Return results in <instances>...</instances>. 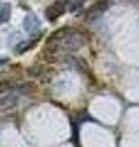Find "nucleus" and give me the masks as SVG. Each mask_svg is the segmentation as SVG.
Listing matches in <instances>:
<instances>
[{"label": "nucleus", "mask_w": 139, "mask_h": 147, "mask_svg": "<svg viewBox=\"0 0 139 147\" xmlns=\"http://www.w3.org/2000/svg\"><path fill=\"white\" fill-rule=\"evenodd\" d=\"M86 43L87 36L83 31L73 27H62L49 36L45 50L54 57H62L80 50Z\"/></svg>", "instance_id": "nucleus-1"}, {"label": "nucleus", "mask_w": 139, "mask_h": 147, "mask_svg": "<svg viewBox=\"0 0 139 147\" xmlns=\"http://www.w3.org/2000/svg\"><path fill=\"white\" fill-rule=\"evenodd\" d=\"M71 4L72 0H55V1H53L50 5H48V7L44 11L46 20L49 22H55L66 12L67 7L71 6Z\"/></svg>", "instance_id": "nucleus-2"}, {"label": "nucleus", "mask_w": 139, "mask_h": 147, "mask_svg": "<svg viewBox=\"0 0 139 147\" xmlns=\"http://www.w3.org/2000/svg\"><path fill=\"white\" fill-rule=\"evenodd\" d=\"M109 6H110V0H98V1L89 9V11L87 13V20L88 21H95L96 18H99L106 10H108Z\"/></svg>", "instance_id": "nucleus-3"}, {"label": "nucleus", "mask_w": 139, "mask_h": 147, "mask_svg": "<svg viewBox=\"0 0 139 147\" xmlns=\"http://www.w3.org/2000/svg\"><path fill=\"white\" fill-rule=\"evenodd\" d=\"M23 28H25V31L27 32V33H29V34L35 33V32L40 28L39 17L33 15V13L27 15L25 17V20H23Z\"/></svg>", "instance_id": "nucleus-4"}, {"label": "nucleus", "mask_w": 139, "mask_h": 147, "mask_svg": "<svg viewBox=\"0 0 139 147\" xmlns=\"http://www.w3.org/2000/svg\"><path fill=\"white\" fill-rule=\"evenodd\" d=\"M41 38V34H38V37L37 38H33V39H29V40H22V42H20L17 45H16V53L18 54H23L26 52H28V50H31L32 48L34 47V45L39 42V39Z\"/></svg>", "instance_id": "nucleus-5"}, {"label": "nucleus", "mask_w": 139, "mask_h": 147, "mask_svg": "<svg viewBox=\"0 0 139 147\" xmlns=\"http://www.w3.org/2000/svg\"><path fill=\"white\" fill-rule=\"evenodd\" d=\"M11 17V4L6 1H0V25L9 22Z\"/></svg>", "instance_id": "nucleus-6"}, {"label": "nucleus", "mask_w": 139, "mask_h": 147, "mask_svg": "<svg viewBox=\"0 0 139 147\" xmlns=\"http://www.w3.org/2000/svg\"><path fill=\"white\" fill-rule=\"evenodd\" d=\"M17 102H18L17 94L10 93V94H7L6 97H4L3 99H0V109L1 110L11 109L17 104Z\"/></svg>", "instance_id": "nucleus-7"}, {"label": "nucleus", "mask_w": 139, "mask_h": 147, "mask_svg": "<svg viewBox=\"0 0 139 147\" xmlns=\"http://www.w3.org/2000/svg\"><path fill=\"white\" fill-rule=\"evenodd\" d=\"M9 60H10V59L6 58V57H0V66L5 65L6 63H9Z\"/></svg>", "instance_id": "nucleus-8"}]
</instances>
